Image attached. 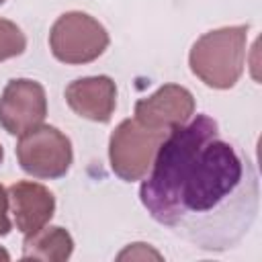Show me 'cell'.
<instances>
[{
    "instance_id": "cell-1",
    "label": "cell",
    "mask_w": 262,
    "mask_h": 262,
    "mask_svg": "<svg viewBox=\"0 0 262 262\" xmlns=\"http://www.w3.org/2000/svg\"><path fill=\"white\" fill-rule=\"evenodd\" d=\"M139 201L154 221L207 252L235 248L252 229L260 184L244 149L196 115L162 141Z\"/></svg>"
},
{
    "instance_id": "cell-2",
    "label": "cell",
    "mask_w": 262,
    "mask_h": 262,
    "mask_svg": "<svg viewBox=\"0 0 262 262\" xmlns=\"http://www.w3.org/2000/svg\"><path fill=\"white\" fill-rule=\"evenodd\" d=\"M248 43V25L221 27L201 35L190 53V72L207 86L227 90L235 86L244 72Z\"/></svg>"
},
{
    "instance_id": "cell-3",
    "label": "cell",
    "mask_w": 262,
    "mask_h": 262,
    "mask_svg": "<svg viewBox=\"0 0 262 262\" xmlns=\"http://www.w3.org/2000/svg\"><path fill=\"white\" fill-rule=\"evenodd\" d=\"M168 133L154 131L137 119L121 121L108 139V160L113 172L125 180H143L151 170L156 154Z\"/></svg>"
},
{
    "instance_id": "cell-4",
    "label": "cell",
    "mask_w": 262,
    "mask_h": 262,
    "mask_svg": "<svg viewBox=\"0 0 262 262\" xmlns=\"http://www.w3.org/2000/svg\"><path fill=\"white\" fill-rule=\"evenodd\" d=\"M49 47L55 59L82 66L98 59L108 47L106 29L90 14L72 10L61 14L49 31Z\"/></svg>"
},
{
    "instance_id": "cell-5",
    "label": "cell",
    "mask_w": 262,
    "mask_h": 262,
    "mask_svg": "<svg viewBox=\"0 0 262 262\" xmlns=\"http://www.w3.org/2000/svg\"><path fill=\"white\" fill-rule=\"evenodd\" d=\"M16 160L20 168L33 178H61L68 174L74 160L72 141L57 127L41 123L18 135Z\"/></svg>"
},
{
    "instance_id": "cell-6",
    "label": "cell",
    "mask_w": 262,
    "mask_h": 262,
    "mask_svg": "<svg viewBox=\"0 0 262 262\" xmlns=\"http://www.w3.org/2000/svg\"><path fill=\"white\" fill-rule=\"evenodd\" d=\"M47 117L45 88L29 78L10 80L0 94V127L10 135L41 125Z\"/></svg>"
},
{
    "instance_id": "cell-7",
    "label": "cell",
    "mask_w": 262,
    "mask_h": 262,
    "mask_svg": "<svg viewBox=\"0 0 262 262\" xmlns=\"http://www.w3.org/2000/svg\"><path fill=\"white\" fill-rule=\"evenodd\" d=\"M194 115V96L188 88L178 84H164L151 96L135 102V119L162 133L182 127Z\"/></svg>"
},
{
    "instance_id": "cell-8",
    "label": "cell",
    "mask_w": 262,
    "mask_h": 262,
    "mask_svg": "<svg viewBox=\"0 0 262 262\" xmlns=\"http://www.w3.org/2000/svg\"><path fill=\"white\" fill-rule=\"evenodd\" d=\"M10 213L14 217V225L23 235L35 233L45 227L55 213V196L53 192L31 180H18L8 188Z\"/></svg>"
},
{
    "instance_id": "cell-9",
    "label": "cell",
    "mask_w": 262,
    "mask_h": 262,
    "mask_svg": "<svg viewBox=\"0 0 262 262\" xmlns=\"http://www.w3.org/2000/svg\"><path fill=\"white\" fill-rule=\"evenodd\" d=\"M66 102L82 119L108 123L117 106V86L108 76L78 78L68 84Z\"/></svg>"
},
{
    "instance_id": "cell-10",
    "label": "cell",
    "mask_w": 262,
    "mask_h": 262,
    "mask_svg": "<svg viewBox=\"0 0 262 262\" xmlns=\"http://www.w3.org/2000/svg\"><path fill=\"white\" fill-rule=\"evenodd\" d=\"M74 252V239L63 227H41L35 233L25 235L23 239V258L25 260H43V262H63Z\"/></svg>"
},
{
    "instance_id": "cell-11",
    "label": "cell",
    "mask_w": 262,
    "mask_h": 262,
    "mask_svg": "<svg viewBox=\"0 0 262 262\" xmlns=\"http://www.w3.org/2000/svg\"><path fill=\"white\" fill-rule=\"evenodd\" d=\"M27 49V37L8 18H0V61L20 55Z\"/></svg>"
},
{
    "instance_id": "cell-12",
    "label": "cell",
    "mask_w": 262,
    "mask_h": 262,
    "mask_svg": "<svg viewBox=\"0 0 262 262\" xmlns=\"http://www.w3.org/2000/svg\"><path fill=\"white\" fill-rule=\"evenodd\" d=\"M8 211H10V201H8V190L0 184V237L8 235L12 229V223L8 219Z\"/></svg>"
},
{
    "instance_id": "cell-13",
    "label": "cell",
    "mask_w": 262,
    "mask_h": 262,
    "mask_svg": "<svg viewBox=\"0 0 262 262\" xmlns=\"http://www.w3.org/2000/svg\"><path fill=\"white\" fill-rule=\"evenodd\" d=\"M8 258H10V256H8V252L0 248V260H8Z\"/></svg>"
},
{
    "instance_id": "cell-14",
    "label": "cell",
    "mask_w": 262,
    "mask_h": 262,
    "mask_svg": "<svg viewBox=\"0 0 262 262\" xmlns=\"http://www.w3.org/2000/svg\"><path fill=\"white\" fill-rule=\"evenodd\" d=\"M2 160H4V149H2V145H0V164H2Z\"/></svg>"
},
{
    "instance_id": "cell-15",
    "label": "cell",
    "mask_w": 262,
    "mask_h": 262,
    "mask_svg": "<svg viewBox=\"0 0 262 262\" xmlns=\"http://www.w3.org/2000/svg\"><path fill=\"white\" fill-rule=\"evenodd\" d=\"M4 2H6V0H0V4H4Z\"/></svg>"
}]
</instances>
